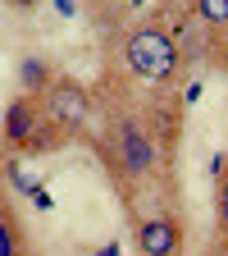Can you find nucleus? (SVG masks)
<instances>
[{"label":"nucleus","mask_w":228,"mask_h":256,"mask_svg":"<svg viewBox=\"0 0 228 256\" xmlns=\"http://www.w3.org/2000/svg\"><path fill=\"white\" fill-rule=\"evenodd\" d=\"M119 60H123V69L142 78V82H178L183 69H187V60L174 42V32L160 23V18H146V23H133L123 32V42H119Z\"/></svg>","instance_id":"obj_1"},{"label":"nucleus","mask_w":228,"mask_h":256,"mask_svg":"<svg viewBox=\"0 0 228 256\" xmlns=\"http://www.w3.org/2000/svg\"><path fill=\"white\" fill-rule=\"evenodd\" d=\"M0 133H5V146L9 151H27V156H46L55 151V142L64 138L59 128L46 124L41 106H37V96H14V101L0 110Z\"/></svg>","instance_id":"obj_2"},{"label":"nucleus","mask_w":228,"mask_h":256,"mask_svg":"<svg viewBox=\"0 0 228 256\" xmlns=\"http://www.w3.org/2000/svg\"><path fill=\"white\" fill-rule=\"evenodd\" d=\"M105 156L114 160V170L123 178H146L155 170V156H160V142L155 133L137 119V114H119L114 128H110V142H105Z\"/></svg>","instance_id":"obj_3"},{"label":"nucleus","mask_w":228,"mask_h":256,"mask_svg":"<svg viewBox=\"0 0 228 256\" xmlns=\"http://www.w3.org/2000/svg\"><path fill=\"white\" fill-rule=\"evenodd\" d=\"M37 106H41L46 124H50V128H59L64 138L82 133V128L91 124V110H96L91 92H87L78 78H69V74H55V78L46 82V92L37 96Z\"/></svg>","instance_id":"obj_4"},{"label":"nucleus","mask_w":228,"mask_h":256,"mask_svg":"<svg viewBox=\"0 0 228 256\" xmlns=\"http://www.w3.org/2000/svg\"><path fill=\"white\" fill-rule=\"evenodd\" d=\"M137 252L142 256H183L187 252V229H183V220L169 215V210H160V215H146L137 229Z\"/></svg>","instance_id":"obj_5"},{"label":"nucleus","mask_w":228,"mask_h":256,"mask_svg":"<svg viewBox=\"0 0 228 256\" xmlns=\"http://www.w3.org/2000/svg\"><path fill=\"white\" fill-rule=\"evenodd\" d=\"M0 256H27V242H23V224L14 215V206L0 197Z\"/></svg>","instance_id":"obj_6"},{"label":"nucleus","mask_w":228,"mask_h":256,"mask_svg":"<svg viewBox=\"0 0 228 256\" xmlns=\"http://www.w3.org/2000/svg\"><path fill=\"white\" fill-rule=\"evenodd\" d=\"M187 14L206 32H228V0H187Z\"/></svg>","instance_id":"obj_7"},{"label":"nucleus","mask_w":228,"mask_h":256,"mask_svg":"<svg viewBox=\"0 0 228 256\" xmlns=\"http://www.w3.org/2000/svg\"><path fill=\"white\" fill-rule=\"evenodd\" d=\"M50 78H55V69H50L46 60H37V55H23V60H18V82H23L27 96H41Z\"/></svg>","instance_id":"obj_8"},{"label":"nucleus","mask_w":228,"mask_h":256,"mask_svg":"<svg viewBox=\"0 0 228 256\" xmlns=\"http://www.w3.org/2000/svg\"><path fill=\"white\" fill-rule=\"evenodd\" d=\"M215 174H219V188H215V220H219V234H228V160H224Z\"/></svg>","instance_id":"obj_9"},{"label":"nucleus","mask_w":228,"mask_h":256,"mask_svg":"<svg viewBox=\"0 0 228 256\" xmlns=\"http://www.w3.org/2000/svg\"><path fill=\"white\" fill-rule=\"evenodd\" d=\"M5 5H9V10H37L41 0H5Z\"/></svg>","instance_id":"obj_10"},{"label":"nucleus","mask_w":228,"mask_h":256,"mask_svg":"<svg viewBox=\"0 0 228 256\" xmlns=\"http://www.w3.org/2000/svg\"><path fill=\"white\" fill-rule=\"evenodd\" d=\"M55 10H59V14H73L78 5H73V0H55Z\"/></svg>","instance_id":"obj_11"},{"label":"nucleus","mask_w":228,"mask_h":256,"mask_svg":"<svg viewBox=\"0 0 228 256\" xmlns=\"http://www.w3.org/2000/svg\"><path fill=\"white\" fill-rule=\"evenodd\" d=\"M219 60H224V64H228V37H224V50H219Z\"/></svg>","instance_id":"obj_12"}]
</instances>
